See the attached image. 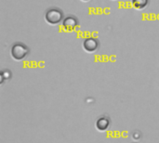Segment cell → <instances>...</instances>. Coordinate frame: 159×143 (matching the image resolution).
I'll return each instance as SVG.
<instances>
[{
    "mask_svg": "<svg viewBox=\"0 0 159 143\" xmlns=\"http://www.w3.org/2000/svg\"><path fill=\"white\" fill-rule=\"evenodd\" d=\"M78 25H79V21H78L77 18L73 15L65 17L62 21V27L67 32L75 31L78 27Z\"/></svg>",
    "mask_w": 159,
    "mask_h": 143,
    "instance_id": "cell-4",
    "label": "cell"
},
{
    "mask_svg": "<svg viewBox=\"0 0 159 143\" xmlns=\"http://www.w3.org/2000/svg\"><path fill=\"white\" fill-rule=\"evenodd\" d=\"M64 20V15L61 9L58 7H50L45 13V20L47 23L52 26H56L62 22Z\"/></svg>",
    "mask_w": 159,
    "mask_h": 143,
    "instance_id": "cell-1",
    "label": "cell"
},
{
    "mask_svg": "<svg viewBox=\"0 0 159 143\" xmlns=\"http://www.w3.org/2000/svg\"><path fill=\"white\" fill-rule=\"evenodd\" d=\"M131 4L134 8L143 10L149 5V0H131Z\"/></svg>",
    "mask_w": 159,
    "mask_h": 143,
    "instance_id": "cell-6",
    "label": "cell"
},
{
    "mask_svg": "<svg viewBox=\"0 0 159 143\" xmlns=\"http://www.w3.org/2000/svg\"><path fill=\"white\" fill-rule=\"evenodd\" d=\"M110 127V119L106 116H102L96 121V128L101 131H106Z\"/></svg>",
    "mask_w": 159,
    "mask_h": 143,
    "instance_id": "cell-5",
    "label": "cell"
},
{
    "mask_svg": "<svg viewBox=\"0 0 159 143\" xmlns=\"http://www.w3.org/2000/svg\"><path fill=\"white\" fill-rule=\"evenodd\" d=\"M82 47L84 50L88 53H94L99 49L100 42L97 38L94 37H88L83 41Z\"/></svg>",
    "mask_w": 159,
    "mask_h": 143,
    "instance_id": "cell-3",
    "label": "cell"
},
{
    "mask_svg": "<svg viewBox=\"0 0 159 143\" xmlns=\"http://www.w3.org/2000/svg\"><path fill=\"white\" fill-rule=\"evenodd\" d=\"M81 1H83V2H89L90 0H81Z\"/></svg>",
    "mask_w": 159,
    "mask_h": 143,
    "instance_id": "cell-7",
    "label": "cell"
},
{
    "mask_svg": "<svg viewBox=\"0 0 159 143\" xmlns=\"http://www.w3.org/2000/svg\"><path fill=\"white\" fill-rule=\"evenodd\" d=\"M29 52H30L29 47L20 42H17V43L13 44L10 48L11 57L13 60H15L17 61H20V60H24L28 56Z\"/></svg>",
    "mask_w": 159,
    "mask_h": 143,
    "instance_id": "cell-2",
    "label": "cell"
}]
</instances>
